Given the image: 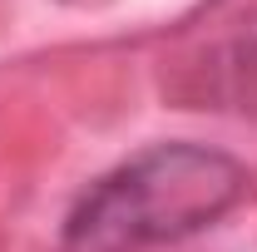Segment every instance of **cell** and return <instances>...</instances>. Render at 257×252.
<instances>
[{"label":"cell","instance_id":"cell-1","mask_svg":"<svg viewBox=\"0 0 257 252\" xmlns=\"http://www.w3.org/2000/svg\"><path fill=\"white\" fill-rule=\"evenodd\" d=\"M252 173L208 144H154L99 173L64 213V252H154L213 227L247 198Z\"/></svg>","mask_w":257,"mask_h":252}]
</instances>
